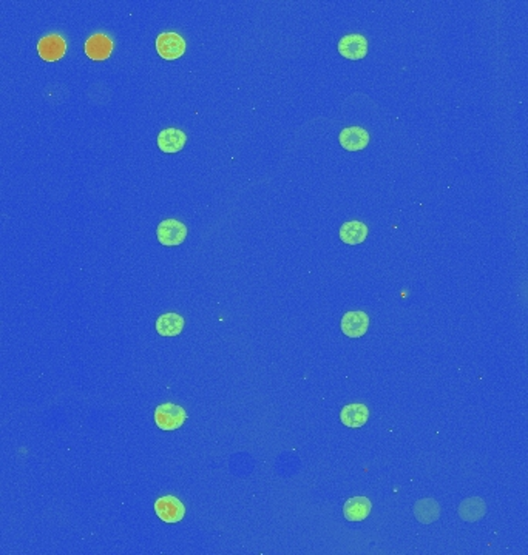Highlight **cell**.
Wrapping results in <instances>:
<instances>
[{"mask_svg":"<svg viewBox=\"0 0 528 555\" xmlns=\"http://www.w3.org/2000/svg\"><path fill=\"white\" fill-rule=\"evenodd\" d=\"M155 423L161 430H176L184 424L187 413L184 409L173 403H164L159 404L155 409Z\"/></svg>","mask_w":528,"mask_h":555,"instance_id":"6da1fadb","label":"cell"},{"mask_svg":"<svg viewBox=\"0 0 528 555\" xmlns=\"http://www.w3.org/2000/svg\"><path fill=\"white\" fill-rule=\"evenodd\" d=\"M153 507H155L158 519L167 524L180 523L186 515V506L182 505L181 500L173 495L159 497Z\"/></svg>","mask_w":528,"mask_h":555,"instance_id":"7a4b0ae2","label":"cell"},{"mask_svg":"<svg viewBox=\"0 0 528 555\" xmlns=\"http://www.w3.org/2000/svg\"><path fill=\"white\" fill-rule=\"evenodd\" d=\"M156 51L165 60L180 59L186 51L184 37L173 31H165L156 37Z\"/></svg>","mask_w":528,"mask_h":555,"instance_id":"3957f363","label":"cell"},{"mask_svg":"<svg viewBox=\"0 0 528 555\" xmlns=\"http://www.w3.org/2000/svg\"><path fill=\"white\" fill-rule=\"evenodd\" d=\"M158 241L165 247H175L184 242L187 227L176 219H164L156 228Z\"/></svg>","mask_w":528,"mask_h":555,"instance_id":"277c9868","label":"cell"},{"mask_svg":"<svg viewBox=\"0 0 528 555\" xmlns=\"http://www.w3.org/2000/svg\"><path fill=\"white\" fill-rule=\"evenodd\" d=\"M339 53L344 59L360 60L368 54V39L362 34H346L339 41Z\"/></svg>","mask_w":528,"mask_h":555,"instance_id":"5b68a950","label":"cell"},{"mask_svg":"<svg viewBox=\"0 0 528 555\" xmlns=\"http://www.w3.org/2000/svg\"><path fill=\"white\" fill-rule=\"evenodd\" d=\"M339 142L344 150L360 151L370 144V133L363 127H346L340 131Z\"/></svg>","mask_w":528,"mask_h":555,"instance_id":"8992f818","label":"cell"},{"mask_svg":"<svg viewBox=\"0 0 528 555\" xmlns=\"http://www.w3.org/2000/svg\"><path fill=\"white\" fill-rule=\"evenodd\" d=\"M37 51L39 56L47 62H55L62 59L67 51V42L62 36L59 34H50L42 37L39 43H37Z\"/></svg>","mask_w":528,"mask_h":555,"instance_id":"52a82bcc","label":"cell"},{"mask_svg":"<svg viewBox=\"0 0 528 555\" xmlns=\"http://www.w3.org/2000/svg\"><path fill=\"white\" fill-rule=\"evenodd\" d=\"M370 327V316L365 312H348L341 318V331L348 338H360Z\"/></svg>","mask_w":528,"mask_h":555,"instance_id":"ba28073f","label":"cell"},{"mask_svg":"<svg viewBox=\"0 0 528 555\" xmlns=\"http://www.w3.org/2000/svg\"><path fill=\"white\" fill-rule=\"evenodd\" d=\"M187 142V136L184 131H181L178 128H165L159 133L158 136V146L159 150L167 154L178 153Z\"/></svg>","mask_w":528,"mask_h":555,"instance_id":"9c48e42d","label":"cell"},{"mask_svg":"<svg viewBox=\"0 0 528 555\" xmlns=\"http://www.w3.org/2000/svg\"><path fill=\"white\" fill-rule=\"evenodd\" d=\"M368 418H370L368 407H366L362 403H354V404L344 406L341 409V412H340L341 423L346 427H352V429L365 426V424L368 423Z\"/></svg>","mask_w":528,"mask_h":555,"instance_id":"30bf717a","label":"cell"},{"mask_svg":"<svg viewBox=\"0 0 528 555\" xmlns=\"http://www.w3.org/2000/svg\"><path fill=\"white\" fill-rule=\"evenodd\" d=\"M113 42L105 34H93L86 42V54L91 60H104L111 54Z\"/></svg>","mask_w":528,"mask_h":555,"instance_id":"8fae6325","label":"cell"},{"mask_svg":"<svg viewBox=\"0 0 528 555\" xmlns=\"http://www.w3.org/2000/svg\"><path fill=\"white\" fill-rule=\"evenodd\" d=\"M371 509H372L371 501L366 497L349 498L343 507L344 519L348 521H363L370 516Z\"/></svg>","mask_w":528,"mask_h":555,"instance_id":"7c38bea8","label":"cell"},{"mask_svg":"<svg viewBox=\"0 0 528 555\" xmlns=\"http://www.w3.org/2000/svg\"><path fill=\"white\" fill-rule=\"evenodd\" d=\"M368 238V227L360 221L344 222L340 227V239L344 244L357 245L362 244Z\"/></svg>","mask_w":528,"mask_h":555,"instance_id":"4fadbf2b","label":"cell"},{"mask_svg":"<svg viewBox=\"0 0 528 555\" xmlns=\"http://www.w3.org/2000/svg\"><path fill=\"white\" fill-rule=\"evenodd\" d=\"M184 329V318L178 313H164L156 320V331L161 336H178Z\"/></svg>","mask_w":528,"mask_h":555,"instance_id":"5bb4252c","label":"cell"},{"mask_svg":"<svg viewBox=\"0 0 528 555\" xmlns=\"http://www.w3.org/2000/svg\"><path fill=\"white\" fill-rule=\"evenodd\" d=\"M414 515L416 519L424 523V524H431L439 519L440 515V507L438 505V501L433 498H424L419 500L414 505Z\"/></svg>","mask_w":528,"mask_h":555,"instance_id":"9a60e30c","label":"cell"},{"mask_svg":"<svg viewBox=\"0 0 528 555\" xmlns=\"http://www.w3.org/2000/svg\"><path fill=\"white\" fill-rule=\"evenodd\" d=\"M487 512V506L484 503V500L480 498H466L463 500L461 506H459V515L465 521L474 523L480 520L482 516Z\"/></svg>","mask_w":528,"mask_h":555,"instance_id":"2e32d148","label":"cell"}]
</instances>
